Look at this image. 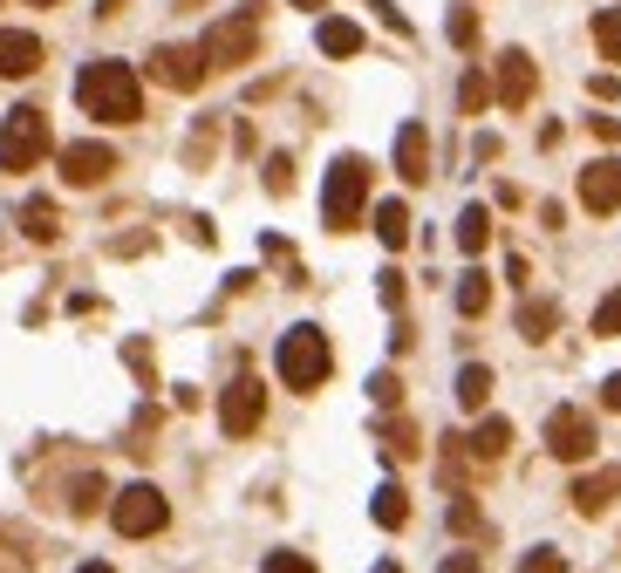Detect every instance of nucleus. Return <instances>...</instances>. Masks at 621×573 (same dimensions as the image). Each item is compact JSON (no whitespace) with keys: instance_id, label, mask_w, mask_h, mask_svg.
Instances as JSON below:
<instances>
[{"instance_id":"obj_1","label":"nucleus","mask_w":621,"mask_h":573,"mask_svg":"<svg viewBox=\"0 0 621 573\" xmlns=\"http://www.w3.org/2000/svg\"><path fill=\"white\" fill-rule=\"evenodd\" d=\"M76 103L96 123H137L144 116V82H137L130 62H89L76 76Z\"/></svg>"},{"instance_id":"obj_2","label":"nucleus","mask_w":621,"mask_h":573,"mask_svg":"<svg viewBox=\"0 0 621 573\" xmlns=\"http://www.w3.org/2000/svg\"><path fill=\"white\" fill-rule=\"evenodd\" d=\"M273 369H280L287 389H314V382H328V369H335L328 335H321V328H287L280 348H273Z\"/></svg>"},{"instance_id":"obj_3","label":"nucleus","mask_w":621,"mask_h":573,"mask_svg":"<svg viewBox=\"0 0 621 573\" xmlns=\"http://www.w3.org/2000/svg\"><path fill=\"white\" fill-rule=\"evenodd\" d=\"M362 205H369V164L362 157H335L328 164V185H321V219H328V232H349L362 219Z\"/></svg>"},{"instance_id":"obj_4","label":"nucleus","mask_w":621,"mask_h":573,"mask_svg":"<svg viewBox=\"0 0 621 573\" xmlns=\"http://www.w3.org/2000/svg\"><path fill=\"white\" fill-rule=\"evenodd\" d=\"M110 526H117L123 539H151V533L171 526V505H164L157 485H123V492L110 498Z\"/></svg>"},{"instance_id":"obj_5","label":"nucleus","mask_w":621,"mask_h":573,"mask_svg":"<svg viewBox=\"0 0 621 573\" xmlns=\"http://www.w3.org/2000/svg\"><path fill=\"white\" fill-rule=\"evenodd\" d=\"M41 157H48V116L7 110V123H0V171H35Z\"/></svg>"},{"instance_id":"obj_6","label":"nucleus","mask_w":621,"mask_h":573,"mask_svg":"<svg viewBox=\"0 0 621 573\" xmlns=\"http://www.w3.org/2000/svg\"><path fill=\"white\" fill-rule=\"evenodd\" d=\"M253 48H260L253 14H226V21L205 35V69H239V62H253Z\"/></svg>"},{"instance_id":"obj_7","label":"nucleus","mask_w":621,"mask_h":573,"mask_svg":"<svg viewBox=\"0 0 621 573\" xmlns=\"http://www.w3.org/2000/svg\"><path fill=\"white\" fill-rule=\"evenodd\" d=\"M260 417H267V382H260V376H239L233 389L219 396V430H226V437H253Z\"/></svg>"},{"instance_id":"obj_8","label":"nucleus","mask_w":621,"mask_h":573,"mask_svg":"<svg viewBox=\"0 0 621 573\" xmlns=\"http://www.w3.org/2000/svg\"><path fill=\"white\" fill-rule=\"evenodd\" d=\"M546 451L567 464H581L587 451H594V423H587V410H553L546 417Z\"/></svg>"},{"instance_id":"obj_9","label":"nucleus","mask_w":621,"mask_h":573,"mask_svg":"<svg viewBox=\"0 0 621 573\" xmlns=\"http://www.w3.org/2000/svg\"><path fill=\"white\" fill-rule=\"evenodd\" d=\"M110 171H117V151H110V144H69V151H62V185H103V178H110Z\"/></svg>"},{"instance_id":"obj_10","label":"nucleus","mask_w":621,"mask_h":573,"mask_svg":"<svg viewBox=\"0 0 621 573\" xmlns=\"http://www.w3.org/2000/svg\"><path fill=\"white\" fill-rule=\"evenodd\" d=\"M151 76L164 82V89H198V82H205V48H178V41H171V48H157V55H151Z\"/></svg>"},{"instance_id":"obj_11","label":"nucleus","mask_w":621,"mask_h":573,"mask_svg":"<svg viewBox=\"0 0 621 573\" xmlns=\"http://www.w3.org/2000/svg\"><path fill=\"white\" fill-rule=\"evenodd\" d=\"M581 205L587 212H621V157H594L581 171Z\"/></svg>"},{"instance_id":"obj_12","label":"nucleus","mask_w":621,"mask_h":573,"mask_svg":"<svg viewBox=\"0 0 621 573\" xmlns=\"http://www.w3.org/2000/svg\"><path fill=\"white\" fill-rule=\"evenodd\" d=\"M533 55H519V48H505L499 55V103L505 110H526V103H533Z\"/></svg>"},{"instance_id":"obj_13","label":"nucleus","mask_w":621,"mask_h":573,"mask_svg":"<svg viewBox=\"0 0 621 573\" xmlns=\"http://www.w3.org/2000/svg\"><path fill=\"white\" fill-rule=\"evenodd\" d=\"M396 171H403L410 185L430 178V130L424 123H403V130H396Z\"/></svg>"},{"instance_id":"obj_14","label":"nucleus","mask_w":621,"mask_h":573,"mask_svg":"<svg viewBox=\"0 0 621 573\" xmlns=\"http://www.w3.org/2000/svg\"><path fill=\"white\" fill-rule=\"evenodd\" d=\"M41 69V41L21 28H0V76H35Z\"/></svg>"},{"instance_id":"obj_15","label":"nucleus","mask_w":621,"mask_h":573,"mask_svg":"<svg viewBox=\"0 0 621 573\" xmlns=\"http://www.w3.org/2000/svg\"><path fill=\"white\" fill-rule=\"evenodd\" d=\"M376 239H383L389 253L410 246V205H403V198H383V205H376Z\"/></svg>"},{"instance_id":"obj_16","label":"nucleus","mask_w":621,"mask_h":573,"mask_svg":"<svg viewBox=\"0 0 621 573\" xmlns=\"http://www.w3.org/2000/svg\"><path fill=\"white\" fill-rule=\"evenodd\" d=\"M458 403H465V410H485V403H492V369H485V362H465V369H458Z\"/></svg>"},{"instance_id":"obj_17","label":"nucleus","mask_w":621,"mask_h":573,"mask_svg":"<svg viewBox=\"0 0 621 573\" xmlns=\"http://www.w3.org/2000/svg\"><path fill=\"white\" fill-rule=\"evenodd\" d=\"M615 492H621V478H615V471H601V478H581V485H574V505L594 519V512H608V498H615Z\"/></svg>"},{"instance_id":"obj_18","label":"nucleus","mask_w":621,"mask_h":573,"mask_svg":"<svg viewBox=\"0 0 621 573\" xmlns=\"http://www.w3.org/2000/svg\"><path fill=\"white\" fill-rule=\"evenodd\" d=\"M505 444H512V423H505V417H485V423H478V437H471V458L492 464V458H505Z\"/></svg>"},{"instance_id":"obj_19","label":"nucleus","mask_w":621,"mask_h":573,"mask_svg":"<svg viewBox=\"0 0 621 573\" xmlns=\"http://www.w3.org/2000/svg\"><path fill=\"white\" fill-rule=\"evenodd\" d=\"M321 55H362V28L355 21H321Z\"/></svg>"},{"instance_id":"obj_20","label":"nucleus","mask_w":621,"mask_h":573,"mask_svg":"<svg viewBox=\"0 0 621 573\" xmlns=\"http://www.w3.org/2000/svg\"><path fill=\"white\" fill-rule=\"evenodd\" d=\"M485 307H492V280H485V273L471 267L465 280H458V314H465V321H478Z\"/></svg>"},{"instance_id":"obj_21","label":"nucleus","mask_w":621,"mask_h":573,"mask_svg":"<svg viewBox=\"0 0 621 573\" xmlns=\"http://www.w3.org/2000/svg\"><path fill=\"white\" fill-rule=\"evenodd\" d=\"M485 239H492V212H485V205H465V219H458V246H465V253H485Z\"/></svg>"},{"instance_id":"obj_22","label":"nucleus","mask_w":621,"mask_h":573,"mask_svg":"<svg viewBox=\"0 0 621 573\" xmlns=\"http://www.w3.org/2000/svg\"><path fill=\"white\" fill-rule=\"evenodd\" d=\"M594 48H601V62H621V7L594 14Z\"/></svg>"},{"instance_id":"obj_23","label":"nucleus","mask_w":621,"mask_h":573,"mask_svg":"<svg viewBox=\"0 0 621 573\" xmlns=\"http://www.w3.org/2000/svg\"><path fill=\"white\" fill-rule=\"evenodd\" d=\"M369 512H376V526H389V533H396V526L410 519V498L396 492V485H383V492H376V505H369Z\"/></svg>"},{"instance_id":"obj_24","label":"nucleus","mask_w":621,"mask_h":573,"mask_svg":"<svg viewBox=\"0 0 621 573\" xmlns=\"http://www.w3.org/2000/svg\"><path fill=\"white\" fill-rule=\"evenodd\" d=\"M553 321H560V314H553V301H533L526 314H519V328H526V342H546V335H553Z\"/></svg>"},{"instance_id":"obj_25","label":"nucleus","mask_w":621,"mask_h":573,"mask_svg":"<svg viewBox=\"0 0 621 573\" xmlns=\"http://www.w3.org/2000/svg\"><path fill=\"white\" fill-rule=\"evenodd\" d=\"M55 232H62V219H55V205H48V198H35V205H28V239H41V246H48Z\"/></svg>"},{"instance_id":"obj_26","label":"nucleus","mask_w":621,"mask_h":573,"mask_svg":"<svg viewBox=\"0 0 621 573\" xmlns=\"http://www.w3.org/2000/svg\"><path fill=\"white\" fill-rule=\"evenodd\" d=\"M458 103H465L471 116H478V110H485V103H492V82H485V69H471V76L458 82Z\"/></svg>"},{"instance_id":"obj_27","label":"nucleus","mask_w":621,"mask_h":573,"mask_svg":"<svg viewBox=\"0 0 621 573\" xmlns=\"http://www.w3.org/2000/svg\"><path fill=\"white\" fill-rule=\"evenodd\" d=\"M594 335H601V342H608V335H621V287L594 307Z\"/></svg>"},{"instance_id":"obj_28","label":"nucleus","mask_w":621,"mask_h":573,"mask_svg":"<svg viewBox=\"0 0 621 573\" xmlns=\"http://www.w3.org/2000/svg\"><path fill=\"white\" fill-rule=\"evenodd\" d=\"M519 573H567V553H553V546H533V553L519 560Z\"/></svg>"},{"instance_id":"obj_29","label":"nucleus","mask_w":621,"mask_h":573,"mask_svg":"<svg viewBox=\"0 0 621 573\" xmlns=\"http://www.w3.org/2000/svg\"><path fill=\"white\" fill-rule=\"evenodd\" d=\"M451 41H458V48L478 41V14H471V7H451Z\"/></svg>"},{"instance_id":"obj_30","label":"nucleus","mask_w":621,"mask_h":573,"mask_svg":"<svg viewBox=\"0 0 621 573\" xmlns=\"http://www.w3.org/2000/svg\"><path fill=\"white\" fill-rule=\"evenodd\" d=\"M260 573H314V560L308 553H267V567Z\"/></svg>"},{"instance_id":"obj_31","label":"nucleus","mask_w":621,"mask_h":573,"mask_svg":"<svg viewBox=\"0 0 621 573\" xmlns=\"http://www.w3.org/2000/svg\"><path fill=\"white\" fill-rule=\"evenodd\" d=\"M96 498H103V478H82V485H76V498H69V505H76V512H96Z\"/></svg>"},{"instance_id":"obj_32","label":"nucleus","mask_w":621,"mask_h":573,"mask_svg":"<svg viewBox=\"0 0 621 573\" xmlns=\"http://www.w3.org/2000/svg\"><path fill=\"white\" fill-rule=\"evenodd\" d=\"M444 573H478V553H451V560H444Z\"/></svg>"},{"instance_id":"obj_33","label":"nucleus","mask_w":621,"mask_h":573,"mask_svg":"<svg viewBox=\"0 0 621 573\" xmlns=\"http://www.w3.org/2000/svg\"><path fill=\"white\" fill-rule=\"evenodd\" d=\"M601 403H608V410H621V369L608 382H601Z\"/></svg>"},{"instance_id":"obj_34","label":"nucleus","mask_w":621,"mask_h":573,"mask_svg":"<svg viewBox=\"0 0 621 573\" xmlns=\"http://www.w3.org/2000/svg\"><path fill=\"white\" fill-rule=\"evenodd\" d=\"M76 573H110V567H103V560H89V567H76Z\"/></svg>"},{"instance_id":"obj_35","label":"nucleus","mask_w":621,"mask_h":573,"mask_svg":"<svg viewBox=\"0 0 621 573\" xmlns=\"http://www.w3.org/2000/svg\"><path fill=\"white\" fill-rule=\"evenodd\" d=\"M287 7H328V0H287Z\"/></svg>"},{"instance_id":"obj_36","label":"nucleus","mask_w":621,"mask_h":573,"mask_svg":"<svg viewBox=\"0 0 621 573\" xmlns=\"http://www.w3.org/2000/svg\"><path fill=\"white\" fill-rule=\"evenodd\" d=\"M28 7H55V0H28Z\"/></svg>"},{"instance_id":"obj_37","label":"nucleus","mask_w":621,"mask_h":573,"mask_svg":"<svg viewBox=\"0 0 621 573\" xmlns=\"http://www.w3.org/2000/svg\"><path fill=\"white\" fill-rule=\"evenodd\" d=\"M376 573H403V567H376Z\"/></svg>"}]
</instances>
